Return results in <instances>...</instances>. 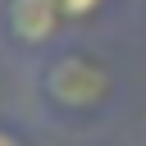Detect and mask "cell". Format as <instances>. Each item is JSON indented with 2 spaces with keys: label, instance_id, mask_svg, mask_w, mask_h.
<instances>
[{
  "label": "cell",
  "instance_id": "6da1fadb",
  "mask_svg": "<svg viewBox=\"0 0 146 146\" xmlns=\"http://www.w3.org/2000/svg\"><path fill=\"white\" fill-rule=\"evenodd\" d=\"M41 87L59 110H96L114 91V73L91 50H64L41 68Z\"/></svg>",
  "mask_w": 146,
  "mask_h": 146
},
{
  "label": "cell",
  "instance_id": "7a4b0ae2",
  "mask_svg": "<svg viewBox=\"0 0 146 146\" xmlns=\"http://www.w3.org/2000/svg\"><path fill=\"white\" fill-rule=\"evenodd\" d=\"M64 23H68V14L55 0H5V9H0V32L23 50H46Z\"/></svg>",
  "mask_w": 146,
  "mask_h": 146
},
{
  "label": "cell",
  "instance_id": "3957f363",
  "mask_svg": "<svg viewBox=\"0 0 146 146\" xmlns=\"http://www.w3.org/2000/svg\"><path fill=\"white\" fill-rule=\"evenodd\" d=\"M64 14H68V23H78V18H91L96 9H100V0H55Z\"/></svg>",
  "mask_w": 146,
  "mask_h": 146
},
{
  "label": "cell",
  "instance_id": "277c9868",
  "mask_svg": "<svg viewBox=\"0 0 146 146\" xmlns=\"http://www.w3.org/2000/svg\"><path fill=\"white\" fill-rule=\"evenodd\" d=\"M0 146H18V137H14V132H5V128H0Z\"/></svg>",
  "mask_w": 146,
  "mask_h": 146
}]
</instances>
